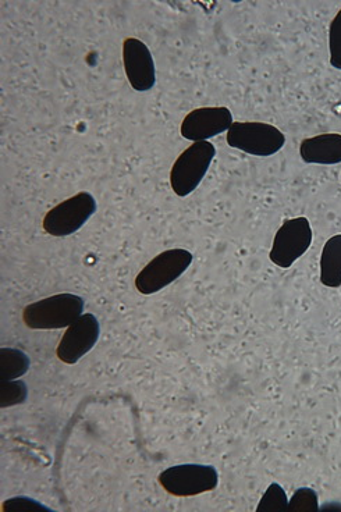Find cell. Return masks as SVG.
<instances>
[{
	"instance_id": "cell-8",
	"label": "cell",
	"mask_w": 341,
	"mask_h": 512,
	"mask_svg": "<svg viewBox=\"0 0 341 512\" xmlns=\"http://www.w3.org/2000/svg\"><path fill=\"white\" fill-rule=\"evenodd\" d=\"M99 336H101V325L97 316L83 314L67 327L66 333L60 339L56 355L65 364L76 365L97 346Z\"/></svg>"
},
{
	"instance_id": "cell-11",
	"label": "cell",
	"mask_w": 341,
	"mask_h": 512,
	"mask_svg": "<svg viewBox=\"0 0 341 512\" xmlns=\"http://www.w3.org/2000/svg\"><path fill=\"white\" fill-rule=\"evenodd\" d=\"M300 155L309 165H337L341 163V134H321L305 138Z\"/></svg>"
},
{
	"instance_id": "cell-5",
	"label": "cell",
	"mask_w": 341,
	"mask_h": 512,
	"mask_svg": "<svg viewBox=\"0 0 341 512\" xmlns=\"http://www.w3.org/2000/svg\"><path fill=\"white\" fill-rule=\"evenodd\" d=\"M227 144L245 154L268 158L284 147L286 137L272 124L237 122L227 131Z\"/></svg>"
},
{
	"instance_id": "cell-19",
	"label": "cell",
	"mask_w": 341,
	"mask_h": 512,
	"mask_svg": "<svg viewBox=\"0 0 341 512\" xmlns=\"http://www.w3.org/2000/svg\"><path fill=\"white\" fill-rule=\"evenodd\" d=\"M319 510H322V511H325V510H330V511L341 510V504H336V503L326 504V506L319 507Z\"/></svg>"
},
{
	"instance_id": "cell-17",
	"label": "cell",
	"mask_w": 341,
	"mask_h": 512,
	"mask_svg": "<svg viewBox=\"0 0 341 512\" xmlns=\"http://www.w3.org/2000/svg\"><path fill=\"white\" fill-rule=\"evenodd\" d=\"M330 64L337 70H341V9L329 28Z\"/></svg>"
},
{
	"instance_id": "cell-13",
	"label": "cell",
	"mask_w": 341,
	"mask_h": 512,
	"mask_svg": "<svg viewBox=\"0 0 341 512\" xmlns=\"http://www.w3.org/2000/svg\"><path fill=\"white\" fill-rule=\"evenodd\" d=\"M30 358L26 352L17 348H2L0 350V379L17 380L26 375L30 369Z\"/></svg>"
},
{
	"instance_id": "cell-18",
	"label": "cell",
	"mask_w": 341,
	"mask_h": 512,
	"mask_svg": "<svg viewBox=\"0 0 341 512\" xmlns=\"http://www.w3.org/2000/svg\"><path fill=\"white\" fill-rule=\"evenodd\" d=\"M3 512H34V511H51V508L44 506L39 501L31 499V497L17 496L6 500L2 507Z\"/></svg>"
},
{
	"instance_id": "cell-16",
	"label": "cell",
	"mask_w": 341,
	"mask_h": 512,
	"mask_svg": "<svg viewBox=\"0 0 341 512\" xmlns=\"http://www.w3.org/2000/svg\"><path fill=\"white\" fill-rule=\"evenodd\" d=\"M289 511L318 512V493L311 487H300L289 500Z\"/></svg>"
},
{
	"instance_id": "cell-9",
	"label": "cell",
	"mask_w": 341,
	"mask_h": 512,
	"mask_svg": "<svg viewBox=\"0 0 341 512\" xmlns=\"http://www.w3.org/2000/svg\"><path fill=\"white\" fill-rule=\"evenodd\" d=\"M233 123L232 112L225 106L198 108L184 117L180 133L188 141H208L209 138L229 131Z\"/></svg>"
},
{
	"instance_id": "cell-6",
	"label": "cell",
	"mask_w": 341,
	"mask_h": 512,
	"mask_svg": "<svg viewBox=\"0 0 341 512\" xmlns=\"http://www.w3.org/2000/svg\"><path fill=\"white\" fill-rule=\"evenodd\" d=\"M97 209V201L90 192H78L46 213L42 227L49 236H71L95 215Z\"/></svg>"
},
{
	"instance_id": "cell-7",
	"label": "cell",
	"mask_w": 341,
	"mask_h": 512,
	"mask_svg": "<svg viewBox=\"0 0 341 512\" xmlns=\"http://www.w3.org/2000/svg\"><path fill=\"white\" fill-rule=\"evenodd\" d=\"M312 237L314 234L307 218L301 216V218L286 220L273 238L269 258L279 268L289 269L309 250Z\"/></svg>"
},
{
	"instance_id": "cell-15",
	"label": "cell",
	"mask_w": 341,
	"mask_h": 512,
	"mask_svg": "<svg viewBox=\"0 0 341 512\" xmlns=\"http://www.w3.org/2000/svg\"><path fill=\"white\" fill-rule=\"evenodd\" d=\"M289 510V499L279 483H272L259 501L257 512H273Z\"/></svg>"
},
{
	"instance_id": "cell-12",
	"label": "cell",
	"mask_w": 341,
	"mask_h": 512,
	"mask_svg": "<svg viewBox=\"0 0 341 512\" xmlns=\"http://www.w3.org/2000/svg\"><path fill=\"white\" fill-rule=\"evenodd\" d=\"M321 283L329 288L341 287V234L330 237L323 247Z\"/></svg>"
},
{
	"instance_id": "cell-14",
	"label": "cell",
	"mask_w": 341,
	"mask_h": 512,
	"mask_svg": "<svg viewBox=\"0 0 341 512\" xmlns=\"http://www.w3.org/2000/svg\"><path fill=\"white\" fill-rule=\"evenodd\" d=\"M27 384L23 380H6L0 383V407H14L27 400Z\"/></svg>"
},
{
	"instance_id": "cell-4",
	"label": "cell",
	"mask_w": 341,
	"mask_h": 512,
	"mask_svg": "<svg viewBox=\"0 0 341 512\" xmlns=\"http://www.w3.org/2000/svg\"><path fill=\"white\" fill-rule=\"evenodd\" d=\"M158 480L174 497H194L213 492L219 485V474L212 465L181 464L165 469Z\"/></svg>"
},
{
	"instance_id": "cell-1",
	"label": "cell",
	"mask_w": 341,
	"mask_h": 512,
	"mask_svg": "<svg viewBox=\"0 0 341 512\" xmlns=\"http://www.w3.org/2000/svg\"><path fill=\"white\" fill-rule=\"evenodd\" d=\"M83 312L84 300L80 295L56 294L27 305L23 322L33 330H59L76 322Z\"/></svg>"
},
{
	"instance_id": "cell-10",
	"label": "cell",
	"mask_w": 341,
	"mask_h": 512,
	"mask_svg": "<svg viewBox=\"0 0 341 512\" xmlns=\"http://www.w3.org/2000/svg\"><path fill=\"white\" fill-rule=\"evenodd\" d=\"M123 63L127 80L134 91L148 92L155 87L156 69L154 58L147 45L138 38H126L123 42Z\"/></svg>"
},
{
	"instance_id": "cell-3",
	"label": "cell",
	"mask_w": 341,
	"mask_h": 512,
	"mask_svg": "<svg viewBox=\"0 0 341 512\" xmlns=\"http://www.w3.org/2000/svg\"><path fill=\"white\" fill-rule=\"evenodd\" d=\"M193 259V254L183 248H174L156 255L136 277L138 293L144 295L159 293L163 288L176 282L190 268Z\"/></svg>"
},
{
	"instance_id": "cell-2",
	"label": "cell",
	"mask_w": 341,
	"mask_h": 512,
	"mask_svg": "<svg viewBox=\"0 0 341 512\" xmlns=\"http://www.w3.org/2000/svg\"><path fill=\"white\" fill-rule=\"evenodd\" d=\"M215 155L216 148L209 141L194 142L181 152L170 170V186L174 194L181 198L193 194L208 173Z\"/></svg>"
}]
</instances>
